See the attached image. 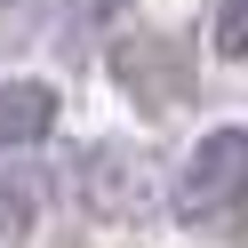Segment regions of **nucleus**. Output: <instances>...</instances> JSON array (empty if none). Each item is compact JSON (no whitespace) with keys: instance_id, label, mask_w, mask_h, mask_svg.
Masks as SVG:
<instances>
[{"instance_id":"obj_1","label":"nucleus","mask_w":248,"mask_h":248,"mask_svg":"<svg viewBox=\"0 0 248 248\" xmlns=\"http://www.w3.org/2000/svg\"><path fill=\"white\" fill-rule=\"evenodd\" d=\"M232 208H248V128H208L176 176V216L208 224V216H232Z\"/></svg>"},{"instance_id":"obj_2","label":"nucleus","mask_w":248,"mask_h":248,"mask_svg":"<svg viewBox=\"0 0 248 248\" xmlns=\"http://www.w3.org/2000/svg\"><path fill=\"white\" fill-rule=\"evenodd\" d=\"M48 128H56V88L48 80H8L0 88V152L40 144Z\"/></svg>"},{"instance_id":"obj_3","label":"nucleus","mask_w":248,"mask_h":248,"mask_svg":"<svg viewBox=\"0 0 248 248\" xmlns=\"http://www.w3.org/2000/svg\"><path fill=\"white\" fill-rule=\"evenodd\" d=\"M216 48L248 56V0H224V8H216Z\"/></svg>"}]
</instances>
